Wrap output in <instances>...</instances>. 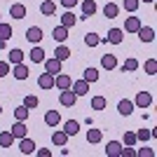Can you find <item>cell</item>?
<instances>
[{
    "label": "cell",
    "instance_id": "obj_6",
    "mask_svg": "<svg viewBox=\"0 0 157 157\" xmlns=\"http://www.w3.org/2000/svg\"><path fill=\"white\" fill-rule=\"evenodd\" d=\"M12 136H14V141H17V138H24V136H28V127L24 124V122H21V120H17V122H14V127L12 129Z\"/></svg>",
    "mask_w": 157,
    "mask_h": 157
},
{
    "label": "cell",
    "instance_id": "obj_8",
    "mask_svg": "<svg viewBox=\"0 0 157 157\" xmlns=\"http://www.w3.org/2000/svg\"><path fill=\"white\" fill-rule=\"evenodd\" d=\"M10 17H12L14 21H19L26 17V5H21V2H14L12 7H10Z\"/></svg>",
    "mask_w": 157,
    "mask_h": 157
},
{
    "label": "cell",
    "instance_id": "obj_35",
    "mask_svg": "<svg viewBox=\"0 0 157 157\" xmlns=\"http://www.w3.org/2000/svg\"><path fill=\"white\" fill-rule=\"evenodd\" d=\"M136 68H138V61L134 59V56H131V59H127L124 63H122V71H124V73H134Z\"/></svg>",
    "mask_w": 157,
    "mask_h": 157
},
{
    "label": "cell",
    "instance_id": "obj_5",
    "mask_svg": "<svg viewBox=\"0 0 157 157\" xmlns=\"http://www.w3.org/2000/svg\"><path fill=\"white\" fill-rule=\"evenodd\" d=\"M134 108H136V105H134V101H129V98H122V101L117 103V113L122 115V117L131 115V113H134Z\"/></svg>",
    "mask_w": 157,
    "mask_h": 157
},
{
    "label": "cell",
    "instance_id": "obj_41",
    "mask_svg": "<svg viewBox=\"0 0 157 157\" xmlns=\"http://www.w3.org/2000/svg\"><path fill=\"white\" fill-rule=\"evenodd\" d=\"M136 138H138V141H148V138H152V134H150V129H138Z\"/></svg>",
    "mask_w": 157,
    "mask_h": 157
},
{
    "label": "cell",
    "instance_id": "obj_14",
    "mask_svg": "<svg viewBox=\"0 0 157 157\" xmlns=\"http://www.w3.org/2000/svg\"><path fill=\"white\" fill-rule=\"evenodd\" d=\"M61 122V115H59V110H49L45 115V124L47 127H52V129H56V124Z\"/></svg>",
    "mask_w": 157,
    "mask_h": 157
},
{
    "label": "cell",
    "instance_id": "obj_24",
    "mask_svg": "<svg viewBox=\"0 0 157 157\" xmlns=\"http://www.w3.org/2000/svg\"><path fill=\"white\" fill-rule=\"evenodd\" d=\"M75 24H78V17H75V14H73L71 10H68V12H66L63 17H61V26H66V28H73Z\"/></svg>",
    "mask_w": 157,
    "mask_h": 157
},
{
    "label": "cell",
    "instance_id": "obj_19",
    "mask_svg": "<svg viewBox=\"0 0 157 157\" xmlns=\"http://www.w3.org/2000/svg\"><path fill=\"white\" fill-rule=\"evenodd\" d=\"M138 28H141V19H138V17H129V19L124 21V31L127 33H136Z\"/></svg>",
    "mask_w": 157,
    "mask_h": 157
},
{
    "label": "cell",
    "instance_id": "obj_27",
    "mask_svg": "<svg viewBox=\"0 0 157 157\" xmlns=\"http://www.w3.org/2000/svg\"><path fill=\"white\" fill-rule=\"evenodd\" d=\"M52 141H54V145H59V148H61V145L68 143V134H66V131H59V129H56V131L52 134Z\"/></svg>",
    "mask_w": 157,
    "mask_h": 157
},
{
    "label": "cell",
    "instance_id": "obj_17",
    "mask_svg": "<svg viewBox=\"0 0 157 157\" xmlns=\"http://www.w3.org/2000/svg\"><path fill=\"white\" fill-rule=\"evenodd\" d=\"M7 61H10V66H14V63H21V61H24V52H21L19 47L10 49V54H7Z\"/></svg>",
    "mask_w": 157,
    "mask_h": 157
},
{
    "label": "cell",
    "instance_id": "obj_26",
    "mask_svg": "<svg viewBox=\"0 0 157 157\" xmlns=\"http://www.w3.org/2000/svg\"><path fill=\"white\" fill-rule=\"evenodd\" d=\"M63 131L68 134V136H75L80 131V122H75V120H68V122H63Z\"/></svg>",
    "mask_w": 157,
    "mask_h": 157
},
{
    "label": "cell",
    "instance_id": "obj_21",
    "mask_svg": "<svg viewBox=\"0 0 157 157\" xmlns=\"http://www.w3.org/2000/svg\"><path fill=\"white\" fill-rule=\"evenodd\" d=\"M120 150H122V143H120V141H110V143L105 145V155L108 157H117Z\"/></svg>",
    "mask_w": 157,
    "mask_h": 157
},
{
    "label": "cell",
    "instance_id": "obj_16",
    "mask_svg": "<svg viewBox=\"0 0 157 157\" xmlns=\"http://www.w3.org/2000/svg\"><path fill=\"white\" fill-rule=\"evenodd\" d=\"M101 66H103L105 71H115V68H117V59H115V54H103Z\"/></svg>",
    "mask_w": 157,
    "mask_h": 157
},
{
    "label": "cell",
    "instance_id": "obj_43",
    "mask_svg": "<svg viewBox=\"0 0 157 157\" xmlns=\"http://www.w3.org/2000/svg\"><path fill=\"white\" fill-rule=\"evenodd\" d=\"M136 152L131 150V145H122V150H120V155L117 157H134Z\"/></svg>",
    "mask_w": 157,
    "mask_h": 157
},
{
    "label": "cell",
    "instance_id": "obj_11",
    "mask_svg": "<svg viewBox=\"0 0 157 157\" xmlns=\"http://www.w3.org/2000/svg\"><path fill=\"white\" fill-rule=\"evenodd\" d=\"M105 40H108V42H113V45H120V42L124 40V31H122V28H110Z\"/></svg>",
    "mask_w": 157,
    "mask_h": 157
},
{
    "label": "cell",
    "instance_id": "obj_18",
    "mask_svg": "<svg viewBox=\"0 0 157 157\" xmlns=\"http://www.w3.org/2000/svg\"><path fill=\"white\" fill-rule=\"evenodd\" d=\"M12 75L17 80H28V68L24 63H14V68H12Z\"/></svg>",
    "mask_w": 157,
    "mask_h": 157
},
{
    "label": "cell",
    "instance_id": "obj_29",
    "mask_svg": "<svg viewBox=\"0 0 157 157\" xmlns=\"http://www.w3.org/2000/svg\"><path fill=\"white\" fill-rule=\"evenodd\" d=\"M28 113H31V110H28L24 103L17 105V108H14V120H21V122H26V120H28Z\"/></svg>",
    "mask_w": 157,
    "mask_h": 157
},
{
    "label": "cell",
    "instance_id": "obj_10",
    "mask_svg": "<svg viewBox=\"0 0 157 157\" xmlns=\"http://www.w3.org/2000/svg\"><path fill=\"white\" fill-rule=\"evenodd\" d=\"M19 141H21V143H19V150L24 152V155H33V152L38 150V148H35V143H33V141H31V138H28V136L19 138Z\"/></svg>",
    "mask_w": 157,
    "mask_h": 157
},
{
    "label": "cell",
    "instance_id": "obj_46",
    "mask_svg": "<svg viewBox=\"0 0 157 157\" xmlns=\"http://www.w3.org/2000/svg\"><path fill=\"white\" fill-rule=\"evenodd\" d=\"M61 5H63L66 10H71V7H75V5H78V0H61Z\"/></svg>",
    "mask_w": 157,
    "mask_h": 157
},
{
    "label": "cell",
    "instance_id": "obj_22",
    "mask_svg": "<svg viewBox=\"0 0 157 157\" xmlns=\"http://www.w3.org/2000/svg\"><path fill=\"white\" fill-rule=\"evenodd\" d=\"M52 35H54L56 42H66V40H68V28H66V26H56L52 31Z\"/></svg>",
    "mask_w": 157,
    "mask_h": 157
},
{
    "label": "cell",
    "instance_id": "obj_31",
    "mask_svg": "<svg viewBox=\"0 0 157 157\" xmlns=\"http://www.w3.org/2000/svg\"><path fill=\"white\" fill-rule=\"evenodd\" d=\"M103 14L108 17V19H115V17L120 14V7L115 5V2H108V5L103 7Z\"/></svg>",
    "mask_w": 157,
    "mask_h": 157
},
{
    "label": "cell",
    "instance_id": "obj_38",
    "mask_svg": "<svg viewBox=\"0 0 157 157\" xmlns=\"http://www.w3.org/2000/svg\"><path fill=\"white\" fill-rule=\"evenodd\" d=\"M143 68H145V73H148V75H155V73H157V59H148Z\"/></svg>",
    "mask_w": 157,
    "mask_h": 157
},
{
    "label": "cell",
    "instance_id": "obj_36",
    "mask_svg": "<svg viewBox=\"0 0 157 157\" xmlns=\"http://www.w3.org/2000/svg\"><path fill=\"white\" fill-rule=\"evenodd\" d=\"M105 103H108V101H105V96H94V98H92V108H94V110H103Z\"/></svg>",
    "mask_w": 157,
    "mask_h": 157
},
{
    "label": "cell",
    "instance_id": "obj_47",
    "mask_svg": "<svg viewBox=\"0 0 157 157\" xmlns=\"http://www.w3.org/2000/svg\"><path fill=\"white\" fill-rule=\"evenodd\" d=\"M143 2H155V0H143Z\"/></svg>",
    "mask_w": 157,
    "mask_h": 157
},
{
    "label": "cell",
    "instance_id": "obj_25",
    "mask_svg": "<svg viewBox=\"0 0 157 157\" xmlns=\"http://www.w3.org/2000/svg\"><path fill=\"white\" fill-rule=\"evenodd\" d=\"M96 14V2L94 0H85L82 2V17H94Z\"/></svg>",
    "mask_w": 157,
    "mask_h": 157
},
{
    "label": "cell",
    "instance_id": "obj_23",
    "mask_svg": "<svg viewBox=\"0 0 157 157\" xmlns=\"http://www.w3.org/2000/svg\"><path fill=\"white\" fill-rule=\"evenodd\" d=\"M40 12L45 14V17H52V14L56 12V2H54V0H45V2L40 5Z\"/></svg>",
    "mask_w": 157,
    "mask_h": 157
},
{
    "label": "cell",
    "instance_id": "obj_45",
    "mask_svg": "<svg viewBox=\"0 0 157 157\" xmlns=\"http://www.w3.org/2000/svg\"><path fill=\"white\" fill-rule=\"evenodd\" d=\"M38 152L40 157H52V150H49V148H40V150H35Z\"/></svg>",
    "mask_w": 157,
    "mask_h": 157
},
{
    "label": "cell",
    "instance_id": "obj_48",
    "mask_svg": "<svg viewBox=\"0 0 157 157\" xmlns=\"http://www.w3.org/2000/svg\"><path fill=\"white\" fill-rule=\"evenodd\" d=\"M0 113H2V105H0Z\"/></svg>",
    "mask_w": 157,
    "mask_h": 157
},
{
    "label": "cell",
    "instance_id": "obj_39",
    "mask_svg": "<svg viewBox=\"0 0 157 157\" xmlns=\"http://www.w3.org/2000/svg\"><path fill=\"white\" fill-rule=\"evenodd\" d=\"M136 134H134V131H127L124 134V138H122V145H136Z\"/></svg>",
    "mask_w": 157,
    "mask_h": 157
},
{
    "label": "cell",
    "instance_id": "obj_20",
    "mask_svg": "<svg viewBox=\"0 0 157 157\" xmlns=\"http://www.w3.org/2000/svg\"><path fill=\"white\" fill-rule=\"evenodd\" d=\"M54 59H59L61 63H63L66 59H71V49H68L66 45H59L56 49H54Z\"/></svg>",
    "mask_w": 157,
    "mask_h": 157
},
{
    "label": "cell",
    "instance_id": "obj_30",
    "mask_svg": "<svg viewBox=\"0 0 157 157\" xmlns=\"http://www.w3.org/2000/svg\"><path fill=\"white\" fill-rule=\"evenodd\" d=\"M10 38H12V26L0 21V42H7Z\"/></svg>",
    "mask_w": 157,
    "mask_h": 157
},
{
    "label": "cell",
    "instance_id": "obj_33",
    "mask_svg": "<svg viewBox=\"0 0 157 157\" xmlns=\"http://www.w3.org/2000/svg\"><path fill=\"white\" fill-rule=\"evenodd\" d=\"M85 45L87 47H98V45H101V38H98L96 33H87V35H85Z\"/></svg>",
    "mask_w": 157,
    "mask_h": 157
},
{
    "label": "cell",
    "instance_id": "obj_2",
    "mask_svg": "<svg viewBox=\"0 0 157 157\" xmlns=\"http://www.w3.org/2000/svg\"><path fill=\"white\" fill-rule=\"evenodd\" d=\"M71 85H73V78L66 75L63 71L54 75V87H56V89H71Z\"/></svg>",
    "mask_w": 157,
    "mask_h": 157
},
{
    "label": "cell",
    "instance_id": "obj_32",
    "mask_svg": "<svg viewBox=\"0 0 157 157\" xmlns=\"http://www.w3.org/2000/svg\"><path fill=\"white\" fill-rule=\"evenodd\" d=\"M101 138H103V134H101V129H89L87 131V141H89V143H101Z\"/></svg>",
    "mask_w": 157,
    "mask_h": 157
},
{
    "label": "cell",
    "instance_id": "obj_12",
    "mask_svg": "<svg viewBox=\"0 0 157 157\" xmlns=\"http://www.w3.org/2000/svg\"><path fill=\"white\" fill-rule=\"evenodd\" d=\"M38 85H40V89H54V75H49V73H42L38 78Z\"/></svg>",
    "mask_w": 157,
    "mask_h": 157
},
{
    "label": "cell",
    "instance_id": "obj_44",
    "mask_svg": "<svg viewBox=\"0 0 157 157\" xmlns=\"http://www.w3.org/2000/svg\"><path fill=\"white\" fill-rule=\"evenodd\" d=\"M136 155L138 157H152V155H155V150H152V148H141Z\"/></svg>",
    "mask_w": 157,
    "mask_h": 157
},
{
    "label": "cell",
    "instance_id": "obj_37",
    "mask_svg": "<svg viewBox=\"0 0 157 157\" xmlns=\"http://www.w3.org/2000/svg\"><path fill=\"white\" fill-rule=\"evenodd\" d=\"M82 80H87L89 85H92V82H96V80H98V71H96V68H87V71H85V78H82Z\"/></svg>",
    "mask_w": 157,
    "mask_h": 157
},
{
    "label": "cell",
    "instance_id": "obj_7",
    "mask_svg": "<svg viewBox=\"0 0 157 157\" xmlns=\"http://www.w3.org/2000/svg\"><path fill=\"white\" fill-rule=\"evenodd\" d=\"M26 40H28V42H33V45H38L40 40H42V28H40V26H31L26 31Z\"/></svg>",
    "mask_w": 157,
    "mask_h": 157
},
{
    "label": "cell",
    "instance_id": "obj_42",
    "mask_svg": "<svg viewBox=\"0 0 157 157\" xmlns=\"http://www.w3.org/2000/svg\"><path fill=\"white\" fill-rule=\"evenodd\" d=\"M10 61H0V78H5V75H10Z\"/></svg>",
    "mask_w": 157,
    "mask_h": 157
},
{
    "label": "cell",
    "instance_id": "obj_1",
    "mask_svg": "<svg viewBox=\"0 0 157 157\" xmlns=\"http://www.w3.org/2000/svg\"><path fill=\"white\" fill-rule=\"evenodd\" d=\"M59 103L63 108H73V105L78 103V94L73 92V89H61V96H59Z\"/></svg>",
    "mask_w": 157,
    "mask_h": 157
},
{
    "label": "cell",
    "instance_id": "obj_28",
    "mask_svg": "<svg viewBox=\"0 0 157 157\" xmlns=\"http://www.w3.org/2000/svg\"><path fill=\"white\" fill-rule=\"evenodd\" d=\"M12 143H14L12 131H0V148H12Z\"/></svg>",
    "mask_w": 157,
    "mask_h": 157
},
{
    "label": "cell",
    "instance_id": "obj_13",
    "mask_svg": "<svg viewBox=\"0 0 157 157\" xmlns=\"http://www.w3.org/2000/svg\"><path fill=\"white\" fill-rule=\"evenodd\" d=\"M136 33L143 42H152V40H155V28H150V26H141Z\"/></svg>",
    "mask_w": 157,
    "mask_h": 157
},
{
    "label": "cell",
    "instance_id": "obj_34",
    "mask_svg": "<svg viewBox=\"0 0 157 157\" xmlns=\"http://www.w3.org/2000/svg\"><path fill=\"white\" fill-rule=\"evenodd\" d=\"M38 96H35V94H28V96H24V105H26L28 110H33V108H38Z\"/></svg>",
    "mask_w": 157,
    "mask_h": 157
},
{
    "label": "cell",
    "instance_id": "obj_9",
    "mask_svg": "<svg viewBox=\"0 0 157 157\" xmlns=\"http://www.w3.org/2000/svg\"><path fill=\"white\" fill-rule=\"evenodd\" d=\"M42 63H45V71L49 73V75H56V73H61V61L59 59H45L42 61Z\"/></svg>",
    "mask_w": 157,
    "mask_h": 157
},
{
    "label": "cell",
    "instance_id": "obj_4",
    "mask_svg": "<svg viewBox=\"0 0 157 157\" xmlns=\"http://www.w3.org/2000/svg\"><path fill=\"white\" fill-rule=\"evenodd\" d=\"M71 89L78 94V98H80V96H85V94H89V82H87V80H75L71 85Z\"/></svg>",
    "mask_w": 157,
    "mask_h": 157
},
{
    "label": "cell",
    "instance_id": "obj_3",
    "mask_svg": "<svg viewBox=\"0 0 157 157\" xmlns=\"http://www.w3.org/2000/svg\"><path fill=\"white\" fill-rule=\"evenodd\" d=\"M134 105H138V108H150L152 105V94L150 92H138L136 98H134Z\"/></svg>",
    "mask_w": 157,
    "mask_h": 157
},
{
    "label": "cell",
    "instance_id": "obj_40",
    "mask_svg": "<svg viewBox=\"0 0 157 157\" xmlns=\"http://www.w3.org/2000/svg\"><path fill=\"white\" fill-rule=\"evenodd\" d=\"M122 5H124L127 12H136V10H138V0H124Z\"/></svg>",
    "mask_w": 157,
    "mask_h": 157
},
{
    "label": "cell",
    "instance_id": "obj_15",
    "mask_svg": "<svg viewBox=\"0 0 157 157\" xmlns=\"http://www.w3.org/2000/svg\"><path fill=\"white\" fill-rule=\"evenodd\" d=\"M28 56H31L33 63H42V61H45V49H42V47H38V45H33V49H31V54H28Z\"/></svg>",
    "mask_w": 157,
    "mask_h": 157
}]
</instances>
